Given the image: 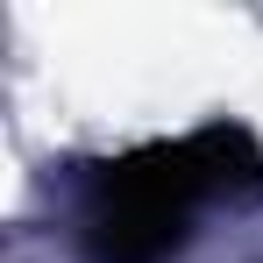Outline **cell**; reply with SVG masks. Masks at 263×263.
Instances as JSON below:
<instances>
[{
	"label": "cell",
	"mask_w": 263,
	"mask_h": 263,
	"mask_svg": "<svg viewBox=\"0 0 263 263\" xmlns=\"http://www.w3.org/2000/svg\"><path fill=\"white\" fill-rule=\"evenodd\" d=\"M263 178V157L242 128H199L178 142H149L86 178L79 242L92 263H171L192 235V214Z\"/></svg>",
	"instance_id": "cell-1"
}]
</instances>
